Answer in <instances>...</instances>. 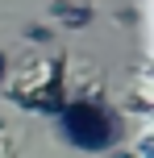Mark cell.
Masks as SVG:
<instances>
[{"label":"cell","mask_w":154,"mask_h":158,"mask_svg":"<svg viewBox=\"0 0 154 158\" xmlns=\"http://www.w3.org/2000/svg\"><path fill=\"white\" fill-rule=\"evenodd\" d=\"M108 158H133V154H125V150H113V154H108Z\"/></svg>","instance_id":"cell-9"},{"label":"cell","mask_w":154,"mask_h":158,"mask_svg":"<svg viewBox=\"0 0 154 158\" xmlns=\"http://www.w3.org/2000/svg\"><path fill=\"white\" fill-rule=\"evenodd\" d=\"M46 17L58 21V25H67V29H88V25L96 21V8L83 4V0H50Z\"/></svg>","instance_id":"cell-3"},{"label":"cell","mask_w":154,"mask_h":158,"mask_svg":"<svg viewBox=\"0 0 154 158\" xmlns=\"http://www.w3.org/2000/svg\"><path fill=\"white\" fill-rule=\"evenodd\" d=\"M117 25H125V29H133V25H138L142 21V13H138V8H133V4H121V8H117Z\"/></svg>","instance_id":"cell-6"},{"label":"cell","mask_w":154,"mask_h":158,"mask_svg":"<svg viewBox=\"0 0 154 158\" xmlns=\"http://www.w3.org/2000/svg\"><path fill=\"white\" fill-rule=\"evenodd\" d=\"M121 108H125V112H133V117H150V108H154V104H150V96H142V92H133L129 100L121 104Z\"/></svg>","instance_id":"cell-5"},{"label":"cell","mask_w":154,"mask_h":158,"mask_svg":"<svg viewBox=\"0 0 154 158\" xmlns=\"http://www.w3.org/2000/svg\"><path fill=\"white\" fill-rule=\"evenodd\" d=\"M0 133H4V117H0Z\"/></svg>","instance_id":"cell-10"},{"label":"cell","mask_w":154,"mask_h":158,"mask_svg":"<svg viewBox=\"0 0 154 158\" xmlns=\"http://www.w3.org/2000/svg\"><path fill=\"white\" fill-rule=\"evenodd\" d=\"M58 133H63L67 146H75V150L83 154H104L117 146V137H121V112L113 108V104L104 100V96H75V100L63 104V112H58Z\"/></svg>","instance_id":"cell-1"},{"label":"cell","mask_w":154,"mask_h":158,"mask_svg":"<svg viewBox=\"0 0 154 158\" xmlns=\"http://www.w3.org/2000/svg\"><path fill=\"white\" fill-rule=\"evenodd\" d=\"M21 38L29 42V46H50V42H54V25H46V21H25V25H21Z\"/></svg>","instance_id":"cell-4"},{"label":"cell","mask_w":154,"mask_h":158,"mask_svg":"<svg viewBox=\"0 0 154 158\" xmlns=\"http://www.w3.org/2000/svg\"><path fill=\"white\" fill-rule=\"evenodd\" d=\"M63 71H67V54H54L50 67L42 71V79H33L29 87H4V100H13L17 108H25V112H38V117H58L63 104L71 100Z\"/></svg>","instance_id":"cell-2"},{"label":"cell","mask_w":154,"mask_h":158,"mask_svg":"<svg viewBox=\"0 0 154 158\" xmlns=\"http://www.w3.org/2000/svg\"><path fill=\"white\" fill-rule=\"evenodd\" d=\"M8 75H13V54L0 50V83H8Z\"/></svg>","instance_id":"cell-8"},{"label":"cell","mask_w":154,"mask_h":158,"mask_svg":"<svg viewBox=\"0 0 154 158\" xmlns=\"http://www.w3.org/2000/svg\"><path fill=\"white\" fill-rule=\"evenodd\" d=\"M133 158H154V137H150V129H146V137L138 142V150H133Z\"/></svg>","instance_id":"cell-7"}]
</instances>
